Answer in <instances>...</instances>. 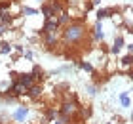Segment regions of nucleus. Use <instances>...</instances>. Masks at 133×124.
<instances>
[{
    "mask_svg": "<svg viewBox=\"0 0 133 124\" xmlns=\"http://www.w3.org/2000/svg\"><path fill=\"white\" fill-rule=\"evenodd\" d=\"M120 103H122V107H129L131 105V99L128 96V92H122V94H120Z\"/></svg>",
    "mask_w": 133,
    "mask_h": 124,
    "instance_id": "aec40b11",
    "label": "nucleus"
},
{
    "mask_svg": "<svg viewBox=\"0 0 133 124\" xmlns=\"http://www.w3.org/2000/svg\"><path fill=\"white\" fill-rule=\"evenodd\" d=\"M27 115H29V107L27 105H21V107H17L14 113H11V119H14L15 122H23L27 119Z\"/></svg>",
    "mask_w": 133,
    "mask_h": 124,
    "instance_id": "0eeeda50",
    "label": "nucleus"
},
{
    "mask_svg": "<svg viewBox=\"0 0 133 124\" xmlns=\"http://www.w3.org/2000/svg\"><path fill=\"white\" fill-rule=\"evenodd\" d=\"M70 21H72V14L69 11V8H65V10L61 11V14L57 15V23L61 25V27H65V25H69Z\"/></svg>",
    "mask_w": 133,
    "mask_h": 124,
    "instance_id": "9b49d317",
    "label": "nucleus"
},
{
    "mask_svg": "<svg viewBox=\"0 0 133 124\" xmlns=\"http://www.w3.org/2000/svg\"><path fill=\"white\" fill-rule=\"evenodd\" d=\"M40 14H42V17H44V19H51V17H57L50 2H42V4H40Z\"/></svg>",
    "mask_w": 133,
    "mask_h": 124,
    "instance_id": "1a4fd4ad",
    "label": "nucleus"
},
{
    "mask_svg": "<svg viewBox=\"0 0 133 124\" xmlns=\"http://www.w3.org/2000/svg\"><path fill=\"white\" fill-rule=\"evenodd\" d=\"M88 94L89 96H95V94H97V86H88Z\"/></svg>",
    "mask_w": 133,
    "mask_h": 124,
    "instance_id": "4be33fe9",
    "label": "nucleus"
},
{
    "mask_svg": "<svg viewBox=\"0 0 133 124\" xmlns=\"http://www.w3.org/2000/svg\"><path fill=\"white\" fill-rule=\"evenodd\" d=\"M118 10L116 8H99L97 10V21H103V19H108V17L116 15Z\"/></svg>",
    "mask_w": 133,
    "mask_h": 124,
    "instance_id": "6e6552de",
    "label": "nucleus"
},
{
    "mask_svg": "<svg viewBox=\"0 0 133 124\" xmlns=\"http://www.w3.org/2000/svg\"><path fill=\"white\" fill-rule=\"evenodd\" d=\"M124 48V36L122 34H118L116 38H114V42H112V46H110V54H120V50Z\"/></svg>",
    "mask_w": 133,
    "mask_h": 124,
    "instance_id": "ddd939ff",
    "label": "nucleus"
},
{
    "mask_svg": "<svg viewBox=\"0 0 133 124\" xmlns=\"http://www.w3.org/2000/svg\"><path fill=\"white\" fill-rule=\"evenodd\" d=\"M88 36H89V31L86 23V14H84L80 19H72L69 25L61 27V46L65 48L82 46Z\"/></svg>",
    "mask_w": 133,
    "mask_h": 124,
    "instance_id": "f257e3e1",
    "label": "nucleus"
},
{
    "mask_svg": "<svg viewBox=\"0 0 133 124\" xmlns=\"http://www.w3.org/2000/svg\"><path fill=\"white\" fill-rule=\"evenodd\" d=\"M0 46H2V48H0V54H11V52H14V46L8 44V42H2Z\"/></svg>",
    "mask_w": 133,
    "mask_h": 124,
    "instance_id": "412c9836",
    "label": "nucleus"
},
{
    "mask_svg": "<svg viewBox=\"0 0 133 124\" xmlns=\"http://www.w3.org/2000/svg\"><path fill=\"white\" fill-rule=\"evenodd\" d=\"M36 2H40V4H42V2H46V0H36Z\"/></svg>",
    "mask_w": 133,
    "mask_h": 124,
    "instance_id": "cd10ccee",
    "label": "nucleus"
},
{
    "mask_svg": "<svg viewBox=\"0 0 133 124\" xmlns=\"http://www.w3.org/2000/svg\"><path fill=\"white\" fill-rule=\"evenodd\" d=\"M8 31H10V27H8V25L0 23V34H6V33H8Z\"/></svg>",
    "mask_w": 133,
    "mask_h": 124,
    "instance_id": "5701e85b",
    "label": "nucleus"
},
{
    "mask_svg": "<svg viewBox=\"0 0 133 124\" xmlns=\"http://www.w3.org/2000/svg\"><path fill=\"white\" fill-rule=\"evenodd\" d=\"M0 124H6V120H4V119H2V120H0Z\"/></svg>",
    "mask_w": 133,
    "mask_h": 124,
    "instance_id": "a878e982",
    "label": "nucleus"
},
{
    "mask_svg": "<svg viewBox=\"0 0 133 124\" xmlns=\"http://www.w3.org/2000/svg\"><path fill=\"white\" fill-rule=\"evenodd\" d=\"M42 94H44V86H42L40 82H34L31 88H27V97L29 99H32V101H36V99H40L42 97Z\"/></svg>",
    "mask_w": 133,
    "mask_h": 124,
    "instance_id": "39448f33",
    "label": "nucleus"
},
{
    "mask_svg": "<svg viewBox=\"0 0 133 124\" xmlns=\"http://www.w3.org/2000/svg\"><path fill=\"white\" fill-rule=\"evenodd\" d=\"M14 10V2L11 0H0V14H6V11Z\"/></svg>",
    "mask_w": 133,
    "mask_h": 124,
    "instance_id": "dca6fc26",
    "label": "nucleus"
},
{
    "mask_svg": "<svg viewBox=\"0 0 133 124\" xmlns=\"http://www.w3.org/2000/svg\"><path fill=\"white\" fill-rule=\"evenodd\" d=\"M80 101L78 99H63L61 105H59V115L70 119V122H78V111H80Z\"/></svg>",
    "mask_w": 133,
    "mask_h": 124,
    "instance_id": "f03ea898",
    "label": "nucleus"
},
{
    "mask_svg": "<svg viewBox=\"0 0 133 124\" xmlns=\"http://www.w3.org/2000/svg\"><path fill=\"white\" fill-rule=\"evenodd\" d=\"M120 65L125 67V69H129V67H133V55L128 54V55H124L122 59H120Z\"/></svg>",
    "mask_w": 133,
    "mask_h": 124,
    "instance_id": "a211bd4d",
    "label": "nucleus"
},
{
    "mask_svg": "<svg viewBox=\"0 0 133 124\" xmlns=\"http://www.w3.org/2000/svg\"><path fill=\"white\" fill-rule=\"evenodd\" d=\"M31 74L34 76V82H40V84H42V82L46 80V73H44V69H42L40 65H34L32 71H31Z\"/></svg>",
    "mask_w": 133,
    "mask_h": 124,
    "instance_id": "f8f14e48",
    "label": "nucleus"
},
{
    "mask_svg": "<svg viewBox=\"0 0 133 124\" xmlns=\"http://www.w3.org/2000/svg\"><path fill=\"white\" fill-rule=\"evenodd\" d=\"M131 124H133V111H131Z\"/></svg>",
    "mask_w": 133,
    "mask_h": 124,
    "instance_id": "bb28decb",
    "label": "nucleus"
},
{
    "mask_svg": "<svg viewBox=\"0 0 133 124\" xmlns=\"http://www.w3.org/2000/svg\"><path fill=\"white\" fill-rule=\"evenodd\" d=\"M38 14H40V11L31 8V6H23V8H21V15H25V17H32V15H38Z\"/></svg>",
    "mask_w": 133,
    "mask_h": 124,
    "instance_id": "f3484780",
    "label": "nucleus"
},
{
    "mask_svg": "<svg viewBox=\"0 0 133 124\" xmlns=\"http://www.w3.org/2000/svg\"><path fill=\"white\" fill-rule=\"evenodd\" d=\"M42 36H44V46H46V50H55V46L61 44V31L48 33V34H42Z\"/></svg>",
    "mask_w": 133,
    "mask_h": 124,
    "instance_id": "7ed1b4c3",
    "label": "nucleus"
},
{
    "mask_svg": "<svg viewBox=\"0 0 133 124\" xmlns=\"http://www.w3.org/2000/svg\"><path fill=\"white\" fill-rule=\"evenodd\" d=\"M78 67H80L82 71H88V73H93V71H95V67L89 63V61H86V59H84V61H78Z\"/></svg>",
    "mask_w": 133,
    "mask_h": 124,
    "instance_id": "6ab92c4d",
    "label": "nucleus"
},
{
    "mask_svg": "<svg viewBox=\"0 0 133 124\" xmlns=\"http://www.w3.org/2000/svg\"><path fill=\"white\" fill-rule=\"evenodd\" d=\"M17 82L23 84L25 88H31V86L34 84V76L31 73H19V76H17Z\"/></svg>",
    "mask_w": 133,
    "mask_h": 124,
    "instance_id": "9d476101",
    "label": "nucleus"
},
{
    "mask_svg": "<svg viewBox=\"0 0 133 124\" xmlns=\"http://www.w3.org/2000/svg\"><path fill=\"white\" fill-rule=\"evenodd\" d=\"M59 116V111H55V107H46V119L48 122H53Z\"/></svg>",
    "mask_w": 133,
    "mask_h": 124,
    "instance_id": "2eb2a0df",
    "label": "nucleus"
},
{
    "mask_svg": "<svg viewBox=\"0 0 133 124\" xmlns=\"http://www.w3.org/2000/svg\"><path fill=\"white\" fill-rule=\"evenodd\" d=\"M0 23H4V25H14L15 23V15H14V11H6V14H0Z\"/></svg>",
    "mask_w": 133,
    "mask_h": 124,
    "instance_id": "4468645a",
    "label": "nucleus"
},
{
    "mask_svg": "<svg viewBox=\"0 0 133 124\" xmlns=\"http://www.w3.org/2000/svg\"><path fill=\"white\" fill-rule=\"evenodd\" d=\"M89 36H91V40L95 42V44L105 40V29H103L101 21H97V23L93 25V29H91V33H89Z\"/></svg>",
    "mask_w": 133,
    "mask_h": 124,
    "instance_id": "423d86ee",
    "label": "nucleus"
},
{
    "mask_svg": "<svg viewBox=\"0 0 133 124\" xmlns=\"http://www.w3.org/2000/svg\"><path fill=\"white\" fill-rule=\"evenodd\" d=\"M6 124H11V122H6Z\"/></svg>",
    "mask_w": 133,
    "mask_h": 124,
    "instance_id": "c85d7f7f",
    "label": "nucleus"
},
{
    "mask_svg": "<svg viewBox=\"0 0 133 124\" xmlns=\"http://www.w3.org/2000/svg\"><path fill=\"white\" fill-rule=\"evenodd\" d=\"M55 31H61V25L57 23V17H51V19H44V25H42V29H40V34L55 33Z\"/></svg>",
    "mask_w": 133,
    "mask_h": 124,
    "instance_id": "20e7f679",
    "label": "nucleus"
},
{
    "mask_svg": "<svg viewBox=\"0 0 133 124\" xmlns=\"http://www.w3.org/2000/svg\"><path fill=\"white\" fill-rule=\"evenodd\" d=\"M128 76L133 80V67H129V69H128Z\"/></svg>",
    "mask_w": 133,
    "mask_h": 124,
    "instance_id": "b1692460",
    "label": "nucleus"
},
{
    "mask_svg": "<svg viewBox=\"0 0 133 124\" xmlns=\"http://www.w3.org/2000/svg\"><path fill=\"white\" fill-rule=\"evenodd\" d=\"M128 54H131V55H133V44H129V46H128Z\"/></svg>",
    "mask_w": 133,
    "mask_h": 124,
    "instance_id": "393cba45",
    "label": "nucleus"
}]
</instances>
